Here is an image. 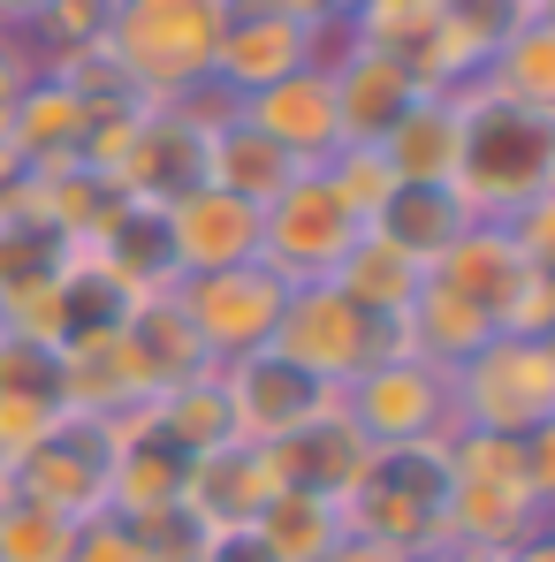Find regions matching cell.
I'll return each instance as SVG.
<instances>
[{"label": "cell", "instance_id": "obj_1", "mask_svg": "<svg viewBox=\"0 0 555 562\" xmlns=\"http://www.w3.org/2000/svg\"><path fill=\"white\" fill-rule=\"evenodd\" d=\"M555 426L502 441V434H449V548H487L510 555L518 540L548 532V494H555Z\"/></svg>", "mask_w": 555, "mask_h": 562}, {"label": "cell", "instance_id": "obj_2", "mask_svg": "<svg viewBox=\"0 0 555 562\" xmlns=\"http://www.w3.org/2000/svg\"><path fill=\"white\" fill-rule=\"evenodd\" d=\"M457 99V198L479 221H510L555 190V106L495 92L471 77Z\"/></svg>", "mask_w": 555, "mask_h": 562}, {"label": "cell", "instance_id": "obj_3", "mask_svg": "<svg viewBox=\"0 0 555 562\" xmlns=\"http://www.w3.org/2000/svg\"><path fill=\"white\" fill-rule=\"evenodd\" d=\"M221 0H107L99 54L137 106H168L213 77Z\"/></svg>", "mask_w": 555, "mask_h": 562}, {"label": "cell", "instance_id": "obj_4", "mask_svg": "<svg viewBox=\"0 0 555 562\" xmlns=\"http://www.w3.org/2000/svg\"><path fill=\"white\" fill-rule=\"evenodd\" d=\"M343 532L411 555L449 548V457L442 449H373L343 494Z\"/></svg>", "mask_w": 555, "mask_h": 562}, {"label": "cell", "instance_id": "obj_5", "mask_svg": "<svg viewBox=\"0 0 555 562\" xmlns=\"http://www.w3.org/2000/svg\"><path fill=\"white\" fill-rule=\"evenodd\" d=\"M449 296H464L495 335H548V267L502 228V221H471L457 244L426 267Z\"/></svg>", "mask_w": 555, "mask_h": 562}, {"label": "cell", "instance_id": "obj_6", "mask_svg": "<svg viewBox=\"0 0 555 562\" xmlns=\"http://www.w3.org/2000/svg\"><path fill=\"white\" fill-rule=\"evenodd\" d=\"M457 426L464 434H502V441H525L555 426V350L548 335H495L464 358L457 373Z\"/></svg>", "mask_w": 555, "mask_h": 562}, {"label": "cell", "instance_id": "obj_7", "mask_svg": "<svg viewBox=\"0 0 555 562\" xmlns=\"http://www.w3.org/2000/svg\"><path fill=\"white\" fill-rule=\"evenodd\" d=\"M343 418L366 434V449H442L457 434V387L442 366L388 350L343 387Z\"/></svg>", "mask_w": 555, "mask_h": 562}, {"label": "cell", "instance_id": "obj_8", "mask_svg": "<svg viewBox=\"0 0 555 562\" xmlns=\"http://www.w3.org/2000/svg\"><path fill=\"white\" fill-rule=\"evenodd\" d=\"M267 350H281L289 366H304L312 380H328V387L343 395L373 358L403 350V327H388V319L358 312L335 281H304V289H289L281 327H275V342H267Z\"/></svg>", "mask_w": 555, "mask_h": 562}, {"label": "cell", "instance_id": "obj_9", "mask_svg": "<svg viewBox=\"0 0 555 562\" xmlns=\"http://www.w3.org/2000/svg\"><path fill=\"white\" fill-rule=\"evenodd\" d=\"M358 236H366V221L335 198V183H328L320 168H304L275 205H259V259H267L289 289L335 281V267L358 251Z\"/></svg>", "mask_w": 555, "mask_h": 562}, {"label": "cell", "instance_id": "obj_10", "mask_svg": "<svg viewBox=\"0 0 555 562\" xmlns=\"http://www.w3.org/2000/svg\"><path fill=\"white\" fill-rule=\"evenodd\" d=\"M184 296V319L206 350V366H236L252 350H267L281 327V304H289V281L252 259V267H229V274H198V281H176Z\"/></svg>", "mask_w": 555, "mask_h": 562}, {"label": "cell", "instance_id": "obj_11", "mask_svg": "<svg viewBox=\"0 0 555 562\" xmlns=\"http://www.w3.org/2000/svg\"><path fill=\"white\" fill-rule=\"evenodd\" d=\"M107 479H114V426L107 418H85V411H62L46 441H31L15 464H8V486L23 502H46L62 517H92L107 509Z\"/></svg>", "mask_w": 555, "mask_h": 562}, {"label": "cell", "instance_id": "obj_12", "mask_svg": "<svg viewBox=\"0 0 555 562\" xmlns=\"http://www.w3.org/2000/svg\"><path fill=\"white\" fill-rule=\"evenodd\" d=\"M297 69H320V23H297L275 0H221V46H213L221 92L252 99Z\"/></svg>", "mask_w": 555, "mask_h": 562}, {"label": "cell", "instance_id": "obj_13", "mask_svg": "<svg viewBox=\"0 0 555 562\" xmlns=\"http://www.w3.org/2000/svg\"><path fill=\"white\" fill-rule=\"evenodd\" d=\"M213 373H221V395H229V426H236V441H252V449H275V441L297 434V426H312L320 411L343 403L328 380H312L304 366H289L281 350H252V358L213 366Z\"/></svg>", "mask_w": 555, "mask_h": 562}, {"label": "cell", "instance_id": "obj_14", "mask_svg": "<svg viewBox=\"0 0 555 562\" xmlns=\"http://www.w3.org/2000/svg\"><path fill=\"white\" fill-rule=\"evenodd\" d=\"M69 251H77V259H92L122 296H160V289H176L168 213H160V205H145V198H107V205H99V221L69 244Z\"/></svg>", "mask_w": 555, "mask_h": 562}, {"label": "cell", "instance_id": "obj_15", "mask_svg": "<svg viewBox=\"0 0 555 562\" xmlns=\"http://www.w3.org/2000/svg\"><path fill=\"white\" fill-rule=\"evenodd\" d=\"M168 213V251H176V281L198 274H229V267H252L259 259V205L236 198L221 183H198L184 190Z\"/></svg>", "mask_w": 555, "mask_h": 562}, {"label": "cell", "instance_id": "obj_16", "mask_svg": "<svg viewBox=\"0 0 555 562\" xmlns=\"http://www.w3.org/2000/svg\"><path fill=\"white\" fill-rule=\"evenodd\" d=\"M275 494L281 479L267 464V449H252V441H221V449L190 457L184 471V509L198 517V532H252Z\"/></svg>", "mask_w": 555, "mask_h": 562}, {"label": "cell", "instance_id": "obj_17", "mask_svg": "<svg viewBox=\"0 0 555 562\" xmlns=\"http://www.w3.org/2000/svg\"><path fill=\"white\" fill-rule=\"evenodd\" d=\"M244 122L281 145L297 168H328L335 153H343V122H335V85H328V69H297V77H281L267 92L244 99Z\"/></svg>", "mask_w": 555, "mask_h": 562}, {"label": "cell", "instance_id": "obj_18", "mask_svg": "<svg viewBox=\"0 0 555 562\" xmlns=\"http://www.w3.org/2000/svg\"><path fill=\"white\" fill-rule=\"evenodd\" d=\"M328 85H335V122H343V145H380L411 106H419V77L380 54V46H351L328 61Z\"/></svg>", "mask_w": 555, "mask_h": 562}, {"label": "cell", "instance_id": "obj_19", "mask_svg": "<svg viewBox=\"0 0 555 562\" xmlns=\"http://www.w3.org/2000/svg\"><path fill=\"white\" fill-rule=\"evenodd\" d=\"M366 434L343 418V403L335 411H320L312 426H297L289 441H275L267 449V464H275L281 486H297V494H328V502H343L351 494V479L366 471Z\"/></svg>", "mask_w": 555, "mask_h": 562}, {"label": "cell", "instance_id": "obj_20", "mask_svg": "<svg viewBox=\"0 0 555 562\" xmlns=\"http://www.w3.org/2000/svg\"><path fill=\"white\" fill-rule=\"evenodd\" d=\"M471 221H479V213L457 198V183H396L388 198H380V213H373L366 228L380 236V244H396L403 259L434 267Z\"/></svg>", "mask_w": 555, "mask_h": 562}, {"label": "cell", "instance_id": "obj_21", "mask_svg": "<svg viewBox=\"0 0 555 562\" xmlns=\"http://www.w3.org/2000/svg\"><path fill=\"white\" fill-rule=\"evenodd\" d=\"M304 168L281 153V145H267L252 122H244V106L206 137V183H221V190H236V198H252V205H275L281 190L297 183Z\"/></svg>", "mask_w": 555, "mask_h": 562}, {"label": "cell", "instance_id": "obj_22", "mask_svg": "<svg viewBox=\"0 0 555 562\" xmlns=\"http://www.w3.org/2000/svg\"><path fill=\"white\" fill-rule=\"evenodd\" d=\"M396 183H457V99L449 92H426L380 145Z\"/></svg>", "mask_w": 555, "mask_h": 562}, {"label": "cell", "instance_id": "obj_23", "mask_svg": "<svg viewBox=\"0 0 555 562\" xmlns=\"http://www.w3.org/2000/svg\"><path fill=\"white\" fill-rule=\"evenodd\" d=\"M335 289L358 304V312H373V319H388V327H403V312L419 304V289H426V267L419 259H403L396 244H380V236H358V251L335 267Z\"/></svg>", "mask_w": 555, "mask_h": 562}, {"label": "cell", "instance_id": "obj_24", "mask_svg": "<svg viewBox=\"0 0 555 562\" xmlns=\"http://www.w3.org/2000/svg\"><path fill=\"white\" fill-rule=\"evenodd\" d=\"M479 342H495V327H487L464 296H449L442 281H426V289H419V304L403 312V350H411V358H426V366H442V373H457Z\"/></svg>", "mask_w": 555, "mask_h": 562}, {"label": "cell", "instance_id": "obj_25", "mask_svg": "<svg viewBox=\"0 0 555 562\" xmlns=\"http://www.w3.org/2000/svg\"><path fill=\"white\" fill-rule=\"evenodd\" d=\"M259 548L275 562H320L335 540H343V502H328V494H297V486H281L275 502L259 509Z\"/></svg>", "mask_w": 555, "mask_h": 562}, {"label": "cell", "instance_id": "obj_26", "mask_svg": "<svg viewBox=\"0 0 555 562\" xmlns=\"http://www.w3.org/2000/svg\"><path fill=\"white\" fill-rule=\"evenodd\" d=\"M69 548H77V517H62L46 502H23L8 486V502H0V562H69Z\"/></svg>", "mask_w": 555, "mask_h": 562}, {"label": "cell", "instance_id": "obj_27", "mask_svg": "<svg viewBox=\"0 0 555 562\" xmlns=\"http://www.w3.org/2000/svg\"><path fill=\"white\" fill-rule=\"evenodd\" d=\"M548 46H555V31H548V15H533L479 77L495 85V92H510V99H525V106H555V85H548Z\"/></svg>", "mask_w": 555, "mask_h": 562}, {"label": "cell", "instance_id": "obj_28", "mask_svg": "<svg viewBox=\"0 0 555 562\" xmlns=\"http://www.w3.org/2000/svg\"><path fill=\"white\" fill-rule=\"evenodd\" d=\"M320 176L335 183V198H343V205H351L358 221H373V213H380V198L396 190V176H388V160H380L373 145H343V153H335V160H328Z\"/></svg>", "mask_w": 555, "mask_h": 562}, {"label": "cell", "instance_id": "obj_29", "mask_svg": "<svg viewBox=\"0 0 555 562\" xmlns=\"http://www.w3.org/2000/svg\"><path fill=\"white\" fill-rule=\"evenodd\" d=\"M69 562H153V555L137 548V532H130L114 509H92V517L77 525V548H69Z\"/></svg>", "mask_w": 555, "mask_h": 562}, {"label": "cell", "instance_id": "obj_30", "mask_svg": "<svg viewBox=\"0 0 555 562\" xmlns=\"http://www.w3.org/2000/svg\"><path fill=\"white\" fill-rule=\"evenodd\" d=\"M31 77H38L31 46H23L15 31H0V153H8V130H15V106L31 92Z\"/></svg>", "mask_w": 555, "mask_h": 562}, {"label": "cell", "instance_id": "obj_31", "mask_svg": "<svg viewBox=\"0 0 555 562\" xmlns=\"http://www.w3.org/2000/svg\"><path fill=\"white\" fill-rule=\"evenodd\" d=\"M320 562H426V555H411V548H388V540H358V532H343L335 548Z\"/></svg>", "mask_w": 555, "mask_h": 562}, {"label": "cell", "instance_id": "obj_32", "mask_svg": "<svg viewBox=\"0 0 555 562\" xmlns=\"http://www.w3.org/2000/svg\"><path fill=\"white\" fill-rule=\"evenodd\" d=\"M198 562H275V555L259 548V532H206Z\"/></svg>", "mask_w": 555, "mask_h": 562}, {"label": "cell", "instance_id": "obj_33", "mask_svg": "<svg viewBox=\"0 0 555 562\" xmlns=\"http://www.w3.org/2000/svg\"><path fill=\"white\" fill-rule=\"evenodd\" d=\"M502 562H555V540H548V532H533V540H518Z\"/></svg>", "mask_w": 555, "mask_h": 562}, {"label": "cell", "instance_id": "obj_34", "mask_svg": "<svg viewBox=\"0 0 555 562\" xmlns=\"http://www.w3.org/2000/svg\"><path fill=\"white\" fill-rule=\"evenodd\" d=\"M426 562H502V555H487V548H442V555H426Z\"/></svg>", "mask_w": 555, "mask_h": 562}, {"label": "cell", "instance_id": "obj_35", "mask_svg": "<svg viewBox=\"0 0 555 562\" xmlns=\"http://www.w3.org/2000/svg\"><path fill=\"white\" fill-rule=\"evenodd\" d=\"M0 502H8V457H0Z\"/></svg>", "mask_w": 555, "mask_h": 562}, {"label": "cell", "instance_id": "obj_36", "mask_svg": "<svg viewBox=\"0 0 555 562\" xmlns=\"http://www.w3.org/2000/svg\"><path fill=\"white\" fill-rule=\"evenodd\" d=\"M533 8H548V0H533Z\"/></svg>", "mask_w": 555, "mask_h": 562}]
</instances>
